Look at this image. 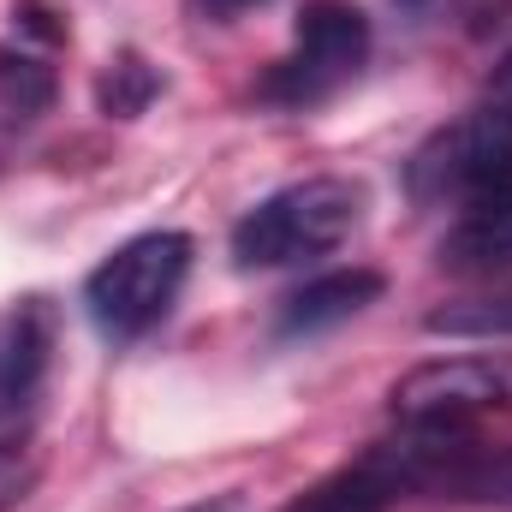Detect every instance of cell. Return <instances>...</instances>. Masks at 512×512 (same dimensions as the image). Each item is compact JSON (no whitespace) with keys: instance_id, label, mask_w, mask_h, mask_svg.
I'll return each mask as SVG.
<instances>
[{"instance_id":"cell-1","label":"cell","mask_w":512,"mask_h":512,"mask_svg":"<svg viewBox=\"0 0 512 512\" xmlns=\"http://www.w3.org/2000/svg\"><path fill=\"white\" fill-rule=\"evenodd\" d=\"M358 215H364V191L352 179H334V173L298 179V185L262 197L233 227V262L239 268H286V262L322 256L352 239Z\"/></svg>"},{"instance_id":"cell-2","label":"cell","mask_w":512,"mask_h":512,"mask_svg":"<svg viewBox=\"0 0 512 512\" xmlns=\"http://www.w3.org/2000/svg\"><path fill=\"white\" fill-rule=\"evenodd\" d=\"M185 274H191V239L185 233H137V239H126L120 251L84 280L90 322L108 340L149 334L173 310Z\"/></svg>"},{"instance_id":"cell-3","label":"cell","mask_w":512,"mask_h":512,"mask_svg":"<svg viewBox=\"0 0 512 512\" xmlns=\"http://www.w3.org/2000/svg\"><path fill=\"white\" fill-rule=\"evenodd\" d=\"M501 185H512V108H477L453 126H441L417 155L405 161L411 203H483Z\"/></svg>"},{"instance_id":"cell-4","label":"cell","mask_w":512,"mask_h":512,"mask_svg":"<svg viewBox=\"0 0 512 512\" xmlns=\"http://www.w3.org/2000/svg\"><path fill=\"white\" fill-rule=\"evenodd\" d=\"M393 417L429 429H471L489 411L512 405V370L495 358H435L393 382Z\"/></svg>"},{"instance_id":"cell-5","label":"cell","mask_w":512,"mask_h":512,"mask_svg":"<svg viewBox=\"0 0 512 512\" xmlns=\"http://www.w3.org/2000/svg\"><path fill=\"white\" fill-rule=\"evenodd\" d=\"M370 54V18L352 0H310L298 12V54L268 78L274 96L310 102L322 90H334L340 78H352Z\"/></svg>"},{"instance_id":"cell-6","label":"cell","mask_w":512,"mask_h":512,"mask_svg":"<svg viewBox=\"0 0 512 512\" xmlns=\"http://www.w3.org/2000/svg\"><path fill=\"white\" fill-rule=\"evenodd\" d=\"M382 298V274L376 268H334V274H316L304 280L286 310H280V334H322V328H340L352 322L364 304Z\"/></svg>"},{"instance_id":"cell-7","label":"cell","mask_w":512,"mask_h":512,"mask_svg":"<svg viewBox=\"0 0 512 512\" xmlns=\"http://www.w3.org/2000/svg\"><path fill=\"white\" fill-rule=\"evenodd\" d=\"M441 262L447 268H495V262H512V185H501L495 197H483V203H471L459 215V227L441 245Z\"/></svg>"},{"instance_id":"cell-8","label":"cell","mask_w":512,"mask_h":512,"mask_svg":"<svg viewBox=\"0 0 512 512\" xmlns=\"http://www.w3.org/2000/svg\"><path fill=\"white\" fill-rule=\"evenodd\" d=\"M42 370H48V310L30 304V310H18L12 340H6V358H0V405L6 411L12 405H30Z\"/></svg>"},{"instance_id":"cell-9","label":"cell","mask_w":512,"mask_h":512,"mask_svg":"<svg viewBox=\"0 0 512 512\" xmlns=\"http://www.w3.org/2000/svg\"><path fill=\"white\" fill-rule=\"evenodd\" d=\"M429 334H471V340H489V334H512V292L501 298H477V304H447L429 316Z\"/></svg>"},{"instance_id":"cell-10","label":"cell","mask_w":512,"mask_h":512,"mask_svg":"<svg viewBox=\"0 0 512 512\" xmlns=\"http://www.w3.org/2000/svg\"><path fill=\"white\" fill-rule=\"evenodd\" d=\"M149 96H155V72H149L137 54L114 60V72L102 78V108H108V114H120V120L143 114V102H149Z\"/></svg>"},{"instance_id":"cell-11","label":"cell","mask_w":512,"mask_h":512,"mask_svg":"<svg viewBox=\"0 0 512 512\" xmlns=\"http://www.w3.org/2000/svg\"><path fill=\"white\" fill-rule=\"evenodd\" d=\"M489 102L495 108H512V54L495 66V78H489Z\"/></svg>"},{"instance_id":"cell-12","label":"cell","mask_w":512,"mask_h":512,"mask_svg":"<svg viewBox=\"0 0 512 512\" xmlns=\"http://www.w3.org/2000/svg\"><path fill=\"white\" fill-rule=\"evenodd\" d=\"M185 512H239V495H221V501H197V507Z\"/></svg>"},{"instance_id":"cell-13","label":"cell","mask_w":512,"mask_h":512,"mask_svg":"<svg viewBox=\"0 0 512 512\" xmlns=\"http://www.w3.org/2000/svg\"><path fill=\"white\" fill-rule=\"evenodd\" d=\"M203 6H209V12H221V18H227V12H245V6H256V0H203Z\"/></svg>"},{"instance_id":"cell-14","label":"cell","mask_w":512,"mask_h":512,"mask_svg":"<svg viewBox=\"0 0 512 512\" xmlns=\"http://www.w3.org/2000/svg\"><path fill=\"white\" fill-rule=\"evenodd\" d=\"M399 6H411V12H423V6H429V0H399Z\"/></svg>"}]
</instances>
